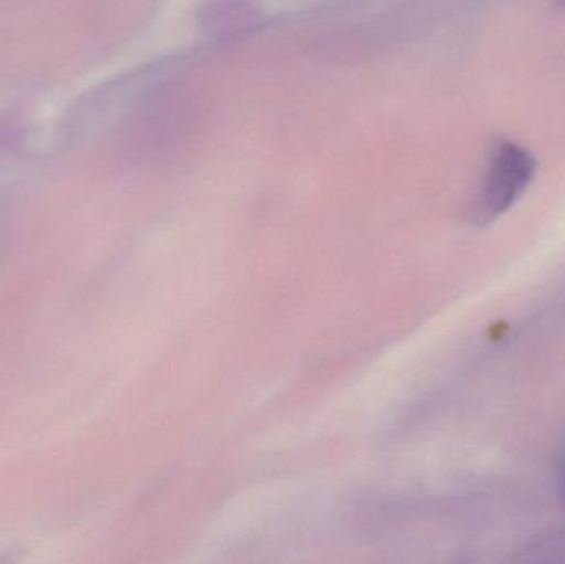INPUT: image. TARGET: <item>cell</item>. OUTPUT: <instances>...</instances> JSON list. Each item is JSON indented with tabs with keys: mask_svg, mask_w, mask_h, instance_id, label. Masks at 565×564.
I'll use <instances>...</instances> for the list:
<instances>
[{
	"mask_svg": "<svg viewBox=\"0 0 565 564\" xmlns=\"http://www.w3.org/2000/svg\"><path fill=\"white\" fill-rule=\"evenodd\" d=\"M536 169V158L524 146L511 139L494 142L475 198V219L488 224L510 211L530 188Z\"/></svg>",
	"mask_w": 565,
	"mask_h": 564,
	"instance_id": "cell-1",
	"label": "cell"
},
{
	"mask_svg": "<svg viewBox=\"0 0 565 564\" xmlns=\"http://www.w3.org/2000/svg\"><path fill=\"white\" fill-rule=\"evenodd\" d=\"M561 3H563V6H565V0H561Z\"/></svg>",
	"mask_w": 565,
	"mask_h": 564,
	"instance_id": "cell-3",
	"label": "cell"
},
{
	"mask_svg": "<svg viewBox=\"0 0 565 564\" xmlns=\"http://www.w3.org/2000/svg\"><path fill=\"white\" fill-rule=\"evenodd\" d=\"M559 499H561V503H563V507L565 509V464L563 466V470H561Z\"/></svg>",
	"mask_w": 565,
	"mask_h": 564,
	"instance_id": "cell-2",
	"label": "cell"
}]
</instances>
